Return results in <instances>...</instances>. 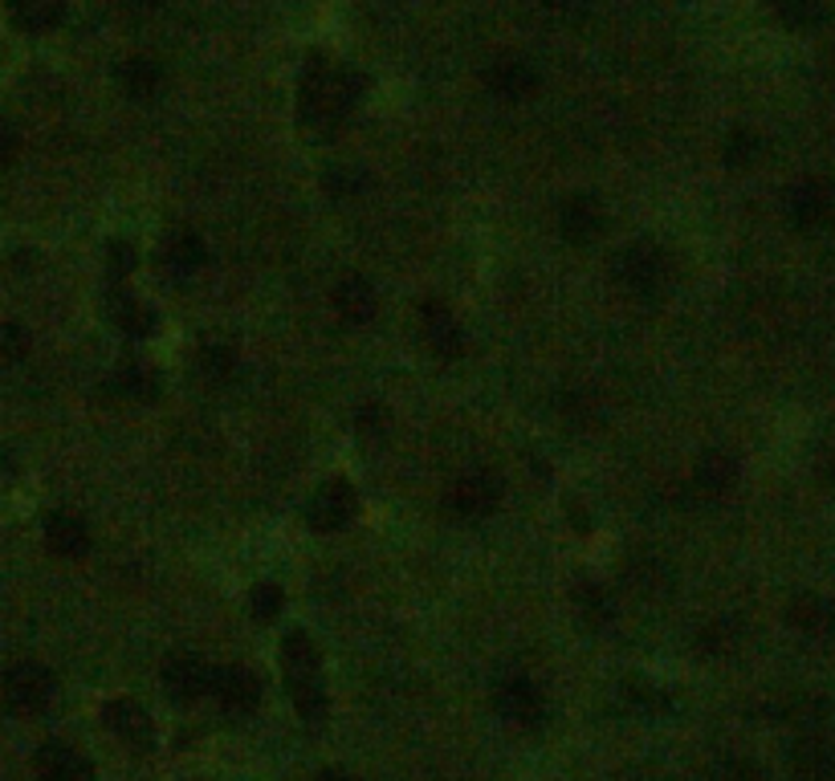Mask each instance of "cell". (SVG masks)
<instances>
[{
    "label": "cell",
    "mask_w": 835,
    "mask_h": 781,
    "mask_svg": "<svg viewBox=\"0 0 835 781\" xmlns=\"http://www.w3.org/2000/svg\"><path fill=\"white\" fill-rule=\"evenodd\" d=\"M368 90V78L359 70H326L322 61H310L306 78H302V126L319 139H331L339 131V122L359 106V98Z\"/></svg>",
    "instance_id": "cell-1"
},
{
    "label": "cell",
    "mask_w": 835,
    "mask_h": 781,
    "mask_svg": "<svg viewBox=\"0 0 835 781\" xmlns=\"http://www.w3.org/2000/svg\"><path fill=\"white\" fill-rule=\"evenodd\" d=\"M282 668L290 696H294L298 712L306 724H319L326 717V688H322V668H319V651L310 643L306 631H290L282 639Z\"/></svg>",
    "instance_id": "cell-2"
},
{
    "label": "cell",
    "mask_w": 835,
    "mask_h": 781,
    "mask_svg": "<svg viewBox=\"0 0 835 781\" xmlns=\"http://www.w3.org/2000/svg\"><path fill=\"white\" fill-rule=\"evenodd\" d=\"M664 277H668V256L652 241L624 244L612 261V281L624 293H636V297H652L664 285Z\"/></svg>",
    "instance_id": "cell-3"
},
{
    "label": "cell",
    "mask_w": 835,
    "mask_h": 781,
    "mask_svg": "<svg viewBox=\"0 0 835 781\" xmlns=\"http://www.w3.org/2000/svg\"><path fill=\"white\" fill-rule=\"evenodd\" d=\"M444 505H449L456 517H465V521L490 517V513L502 505V480H497L493 473H465V476H456L453 488H449V497H444Z\"/></svg>",
    "instance_id": "cell-4"
},
{
    "label": "cell",
    "mask_w": 835,
    "mask_h": 781,
    "mask_svg": "<svg viewBox=\"0 0 835 781\" xmlns=\"http://www.w3.org/2000/svg\"><path fill=\"white\" fill-rule=\"evenodd\" d=\"M53 671L41 668V663H17V668H9V676H4V700H9V708H17V712H41V708H50L53 700Z\"/></svg>",
    "instance_id": "cell-5"
},
{
    "label": "cell",
    "mask_w": 835,
    "mask_h": 781,
    "mask_svg": "<svg viewBox=\"0 0 835 781\" xmlns=\"http://www.w3.org/2000/svg\"><path fill=\"white\" fill-rule=\"evenodd\" d=\"M493 704H497V712H502L510 724H522V729L542 724V692H539V683L526 680V676H505V680L493 688Z\"/></svg>",
    "instance_id": "cell-6"
},
{
    "label": "cell",
    "mask_w": 835,
    "mask_h": 781,
    "mask_svg": "<svg viewBox=\"0 0 835 781\" xmlns=\"http://www.w3.org/2000/svg\"><path fill=\"white\" fill-rule=\"evenodd\" d=\"M355 513H359L355 488L346 485V480H331V485H322L319 493H314L306 517H310V525H314V529L334 534V529H346V525L355 521Z\"/></svg>",
    "instance_id": "cell-7"
},
{
    "label": "cell",
    "mask_w": 835,
    "mask_h": 781,
    "mask_svg": "<svg viewBox=\"0 0 835 781\" xmlns=\"http://www.w3.org/2000/svg\"><path fill=\"white\" fill-rule=\"evenodd\" d=\"M163 688H168V696H172L175 704H192V700H200L212 688V668L200 656L180 651V656H172L163 663Z\"/></svg>",
    "instance_id": "cell-8"
},
{
    "label": "cell",
    "mask_w": 835,
    "mask_h": 781,
    "mask_svg": "<svg viewBox=\"0 0 835 781\" xmlns=\"http://www.w3.org/2000/svg\"><path fill=\"white\" fill-rule=\"evenodd\" d=\"M102 720H107V729L119 741L139 749V753L155 744V720L148 717V708L139 704V700H111V704L102 708Z\"/></svg>",
    "instance_id": "cell-9"
},
{
    "label": "cell",
    "mask_w": 835,
    "mask_h": 781,
    "mask_svg": "<svg viewBox=\"0 0 835 781\" xmlns=\"http://www.w3.org/2000/svg\"><path fill=\"white\" fill-rule=\"evenodd\" d=\"M217 700H221V708H229V712H253V708L261 704V680L258 671L249 668H221L212 671V688H209Z\"/></svg>",
    "instance_id": "cell-10"
},
{
    "label": "cell",
    "mask_w": 835,
    "mask_h": 781,
    "mask_svg": "<svg viewBox=\"0 0 835 781\" xmlns=\"http://www.w3.org/2000/svg\"><path fill=\"white\" fill-rule=\"evenodd\" d=\"M559 232L571 244H591L603 232V204L595 195H566L559 207Z\"/></svg>",
    "instance_id": "cell-11"
},
{
    "label": "cell",
    "mask_w": 835,
    "mask_h": 781,
    "mask_svg": "<svg viewBox=\"0 0 835 781\" xmlns=\"http://www.w3.org/2000/svg\"><path fill=\"white\" fill-rule=\"evenodd\" d=\"M38 778L41 781H90V761L82 753H78L74 744H62V741H50L38 749Z\"/></svg>",
    "instance_id": "cell-12"
},
{
    "label": "cell",
    "mask_w": 835,
    "mask_h": 781,
    "mask_svg": "<svg viewBox=\"0 0 835 781\" xmlns=\"http://www.w3.org/2000/svg\"><path fill=\"white\" fill-rule=\"evenodd\" d=\"M204 261H209V248H204V241H200L197 232H188V229L172 232V236L163 241V248H160L163 273H168V277H175V281L192 277Z\"/></svg>",
    "instance_id": "cell-13"
},
{
    "label": "cell",
    "mask_w": 835,
    "mask_h": 781,
    "mask_svg": "<svg viewBox=\"0 0 835 781\" xmlns=\"http://www.w3.org/2000/svg\"><path fill=\"white\" fill-rule=\"evenodd\" d=\"M420 317H424V338L441 358H456L465 351V334L456 326V317L449 314V305L441 302H424L420 305Z\"/></svg>",
    "instance_id": "cell-14"
},
{
    "label": "cell",
    "mask_w": 835,
    "mask_h": 781,
    "mask_svg": "<svg viewBox=\"0 0 835 781\" xmlns=\"http://www.w3.org/2000/svg\"><path fill=\"white\" fill-rule=\"evenodd\" d=\"M485 85H490L497 98H526L539 90V73L522 58H502L485 70Z\"/></svg>",
    "instance_id": "cell-15"
},
{
    "label": "cell",
    "mask_w": 835,
    "mask_h": 781,
    "mask_svg": "<svg viewBox=\"0 0 835 781\" xmlns=\"http://www.w3.org/2000/svg\"><path fill=\"white\" fill-rule=\"evenodd\" d=\"M334 305H339L343 322L363 326V322L375 317L380 297H375V285H371L368 277H346V281H339V290H334Z\"/></svg>",
    "instance_id": "cell-16"
},
{
    "label": "cell",
    "mask_w": 835,
    "mask_h": 781,
    "mask_svg": "<svg viewBox=\"0 0 835 781\" xmlns=\"http://www.w3.org/2000/svg\"><path fill=\"white\" fill-rule=\"evenodd\" d=\"M46 546L58 558H82L90 549V529L70 513H53V517H46Z\"/></svg>",
    "instance_id": "cell-17"
},
{
    "label": "cell",
    "mask_w": 835,
    "mask_h": 781,
    "mask_svg": "<svg viewBox=\"0 0 835 781\" xmlns=\"http://www.w3.org/2000/svg\"><path fill=\"white\" fill-rule=\"evenodd\" d=\"M111 322L123 329L127 338H148V334H155V326H160L155 310L143 305L139 297H131V293H114L111 297Z\"/></svg>",
    "instance_id": "cell-18"
},
{
    "label": "cell",
    "mask_w": 835,
    "mask_h": 781,
    "mask_svg": "<svg viewBox=\"0 0 835 781\" xmlns=\"http://www.w3.org/2000/svg\"><path fill=\"white\" fill-rule=\"evenodd\" d=\"M575 607H579V619L587 622V627H595V631H603V627H612L615 622L612 590L600 582H591V578H583V582L575 586Z\"/></svg>",
    "instance_id": "cell-19"
},
{
    "label": "cell",
    "mask_w": 835,
    "mask_h": 781,
    "mask_svg": "<svg viewBox=\"0 0 835 781\" xmlns=\"http://www.w3.org/2000/svg\"><path fill=\"white\" fill-rule=\"evenodd\" d=\"M119 85H123V90H127L131 98H139V102H148V98H155V90L163 85L160 61H151V58H127L123 65H119Z\"/></svg>",
    "instance_id": "cell-20"
},
{
    "label": "cell",
    "mask_w": 835,
    "mask_h": 781,
    "mask_svg": "<svg viewBox=\"0 0 835 781\" xmlns=\"http://www.w3.org/2000/svg\"><path fill=\"white\" fill-rule=\"evenodd\" d=\"M9 4H13V21L26 33H46L66 12V0H9Z\"/></svg>",
    "instance_id": "cell-21"
},
{
    "label": "cell",
    "mask_w": 835,
    "mask_h": 781,
    "mask_svg": "<svg viewBox=\"0 0 835 781\" xmlns=\"http://www.w3.org/2000/svg\"><path fill=\"white\" fill-rule=\"evenodd\" d=\"M114 390H119L123 399L151 403L160 395V375L143 363H127V366H119V375H114Z\"/></svg>",
    "instance_id": "cell-22"
},
{
    "label": "cell",
    "mask_w": 835,
    "mask_h": 781,
    "mask_svg": "<svg viewBox=\"0 0 835 781\" xmlns=\"http://www.w3.org/2000/svg\"><path fill=\"white\" fill-rule=\"evenodd\" d=\"M200 375L212 378V383H224V378L237 371V351L233 346H224V342H209V346H200Z\"/></svg>",
    "instance_id": "cell-23"
},
{
    "label": "cell",
    "mask_w": 835,
    "mask_h": 781,
    "mask_svg": "<svg viewBox=\"0 0 835 781\" xmlns=\"http://www.w3.org/2000/svg\"><path fill=\"white\" fill-rule=\"evenodd\" d=\"M282 607H285V595H282V586H273V582H261V586H253V598H249V610H253V615H258L261 622L278 619V615H282Z\"/></svg>",
    "instance_id": "cell-24"
},
{
    "label": "cell",
    "mask_w": 835,
    "mask_h": 781,
    "mask_svg": "<svg viewBox=\"0 0 835 781\" xmlns=\"http://www.w3.org/2000/svg\"><path fill=\"white\" fill-rule=\"evenodd\" d=\"M371 183V175L363 168H334L326 171V187L331 195H359Z\"/></svg>",
    "instance_id": "cell-25"
},
{
    "label": "cell",
    "mask_w": 835,
    "mask_h": 781,
    "mask_svg": "<svg viewBox=\"0 0 835 781\" xmlns=\"http://www.w3.org/2000/svg\"><path fill=\"white\" fill-rule=\"evenodd\" d=\"M26 354H29L26 326H17V322H4V326H0V358H4V363H21Z\"/></svg>",
    "instance_id": "cell-26"
},
{
    "label": "cell",
    "mask_w": 835,
    "mask_h": 781,
    "mask_svg": "<svg viewBox=\"0 0 835 781\" xmlns=\"http://www.w3.org/2000/svg\"><path fill=\"white\" fill-rule=\"evenodd\" d=\"M107 265H111L114 277H123V273H131L135 268V244H127V241H111V248H107Z\"/></svg>",
    "instance_id": "cell-27"
},
{
    "label": "cell",
    "mask_w": 835,
    "mask_h": 781,
    "mask_svg": "<svg viewBox=\"0 0 835 781\" xmlns=\"http://www.w3.org/2000/svg\"><path fill=\"white\" fill-rule=\"evenodd\" d=\"M21 151V131L9 119H0V168H9Z\"/></svg>",
    "instance_id": "cell-28"
},
{
    "label": "cell",
    "mask_w": 835,
    "mask_h": 781,
    "mask_svg": "<svg viewBox=\"0 0 835 781\" xmlns=\"http://www.w3.org/2000/svg\"><path fill=\"white\" fill-rule=\"evenodd\" d=\"M701 485H725V476H730V464L722 460V456H705L697 468Z\"/></svg>",
    "instance_id": "cell-29"
},
{
    "label": "cell",
    "mask_w": 835,
    "mask_h": 781,
    "mask_svg": "<svg viewBox=\"0 0 835 781\" xmlns=\"http://www.w3.org/2000/svg\"><path fill=\"white\" fill-rule=\"evenodd\" d=\"M383 424H388V412H383V407H363V412H359V432H383Z\"/></svg>",
    "instance_id": "cell-30"
},
{
    "label": "cell",
    "mask_w": 835,
    "mask_h": 781,
    "mask_svg": "<svg viewBox=\"0 0 835 781\" xmlns=\"http://www.w3.org/2000/svg\"><path fill=\"white\" fill-rule=\"evenodd\" d=\"M314 781H359V778H351V773H343V769H322Z\"/></svg>",
    "instance_id": "cell-31"
},
{
    "label": "cell",
    "mask_w": 835,
    "mask_h": 781,
    "mask_svg": "<svg viewBox=\"0 0 835 781\" xmlns=\"http://www.w3.org/2000/svg\"><path fill=\"white\" fill-rule=\"evenodd\" d=\"M160 4V0H123V9H131V12H151Z\"/></svg>",
    "instance_id": "cell-32"
},
{
    "label": "cell",
    "mask_w": 835,
    "mask_h": 781,
    "mask_svg": "<svg viewBox=\"0 0 835 781\" xmlns=\"http://www.w3.org/2000/svg\"><path fill=\"white\" fill-rule=\"evenodd\" d=\"M546 9H575V0H542Z\"/></svg>",
    "instance_id": "cell-33"
}]
</instances>
